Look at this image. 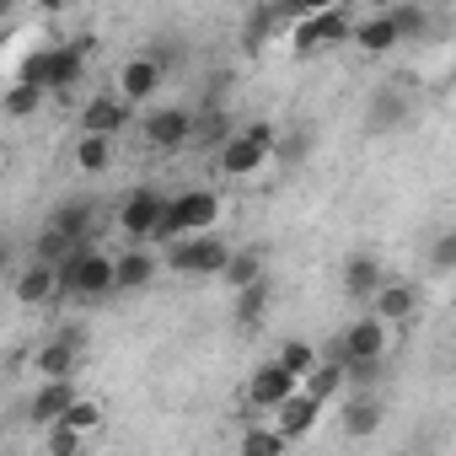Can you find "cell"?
Here are the masks:
<instances>
[{
	"label": "cell",
	"instance_id": "6da1fadb",
	"mask_svg": "<svg viewBox=\"0 0 456 456\" xmlns=\"http://www.w3.org/2000/svg\"><path fill=\"white\" fill-rule=\"evenodd\" d=\"M86 54H92L86 38H76V44H49V49L28 54L22 81H28V86H44V92H70V86H81V76H86Z\"/></svg>",
	"mask_w": 456,
	"mask_h": 456
},
{
	"label": "cell",
	"instance_id": "7a4b0ae2",
	"mask_svg": "<svg viewBox=\"0 0 456 456\" xmlns=\"http://www.w3.org/2000/svg\"><path fill=\"white\" fill-rule=\"evenodd\" d=\"M118 290V258L97 253L92 242L76 248V258L60 269V296H76V301H102Z\"/></svg>",
	"mask_w": 456,
	"mask_h": 456
},
{
	"label": "cell",
	"instance_id": "3957f363",
	"mask_svg": "<svg viewBox=\"0 0 456 456\" xmlns=\"http://www.w3.org/2000/svg\"><path fill=\"white\" fill-rule=\"evenodd\" d=\"M215 215H220V193H209V188H188V193H172L167 199V215H161V225H156V242H188V232H209L215 225Z\"/></svg>",
	"mask_w": 456,
	"mask_h": 456
},
{
	"label": "cell",
	"instance_id": "277c9868",
	"mask_svg": "<svg viewBox=\"0 0 456 456\" xmlns=\"http://www.w3.org/2000/svg\"><path fill=\"white\" fill-rule=\"evenodd\" d=\"M274 151H280V129L264 124V118H253V124L237 129V140L225 145L215 161H220V172H232V177H253L264 161H274Z\"/></svg>",
	"mask_w": 456,
	"mask_h": 456
},
{
	"label": "cell",
	"instance_id": "5b68a950",
	"mask_svg": "<svg viewBox=\"0 0 456 456\" xmlns=\"http://www.w3.org/2000/svg\"><path fill=\"white\" fill-rule=\"evenodd\" d=\"M328 360L333 365H365V360H387V322L381 317H360V322H349L333 344H328Z\"/></svg>",
	"mask_w": 456,
	"mask_h": 456
},
{
	"label": "cell",
	"instance_id": "8992f818",
	"mask_svg": "<svg viewBox=\"0 0 456 456\" xmlns=\"http://www.w3.org/2000/svg\"><path fill=\"white\" fill-rule=\"evenodd\" d=\"M354 17H349V6H328V12H312L301 28H296V49L301 54H322V49H333V44H344V38H354Z\"/></svg>",
	"mask_w": 456,
	"mask_h": 456
},
{
	"label": "cell",
	"instance_id": "52a82bcc",
	"mask_svg": "<svg viewBox=\"0 0 456 456\" xmlns=\"http://www.w3.org/2000/svg\"><path fill=\"white\" fill-rule=\"evenodd\" d=\"M167 264H172L177 274H225V264H232V248H225V242H220L215 232H204V237L172 242Z\"/></svg>",
	"mask_w": 456,
	"mask_h": 456
},
{
	"label": "cell",
	"instance_id": "ba28073f",
	"mask_svg": "<svg viewBox=\"0 0 456 456\" xmlns=\"http://www.w3.org/2000/svg\"><path fill=\"white\" fill-rule=\"evenodd\" d=\"M81 349H86V333H81V328H70V333L49 338V344L33 354V365H38V376H44V381H70V376H76V365H81Z\"/></svg>",
	"mask_w": 456,
	"mask_h": 456
},
{
	"label": "cell",
	"instance_id": "9c48e42d",
	"mask_svg": "<svg viewBox=\"0 0 456 456\" xmlns=\"http://www.w3.org/2000/svg\"><path fill=\"white\" fill-rule=\"evenodd\" d=\"M408 113H413L408 92L381 81V86L370 92V102H365V129H370V134H392V129H403V124H408Z\"/></svg>",
	"mask_w": 456,
	"mask_h": 456
},
{
	"label": "cell",
	"instance_id": "30bf717a",
	"mask_svg": "<svg viewBox=\"0 0 456 456\" xmlns=\"http://www.w3.org/2000/svg\"><path fill=\"white\" fill-rule=\"evenodd\" d=\"M296 392H301V381H296V376H290L280 360L258 365V370H253V381H248V397H253V408H274V413H280V408H285Z\"/></svg>",
	"mask_w": 456,
	"mask_h": 456
},
{
	"label": "cell",
	"instance_id": "8fae6325",
	"mask_svg": "<svg viewBox=\"0 0 456 456\" xmlns=\"http://www.w3.org/2000/svg\"><path fill=\"white\" fill-rule=\"evenodd\" d=\"M161 215H167V199L156 188H134L118 209V225H124V237H156Z\"/></svg>",
	"mask_w": 456,
	"mask_h": 456
},
{
	"label": "cell",
	"instance_id": "7c38bea8",
	"mask_svg": "<svg viewBox=\"0 0 456 456\" xmlns=\"http://www.w3.org/2000/svg\"><path fill=\"white\" fill-rule=\"evenodd\" d=\"M81 397H76V381H44L38 392H33V403H28V419L38 424V429H54V424H65V413L76 408Z\"/></svg>",
	"mask_w": 456,
	"mask_h": 456
},
{
	"label": "cell",
	"instance_id": "4fadbf2b",
	"mask_svg": "<svg viewBox=\"0 0 456 456\" xmlns=\"http://www.w3.org/2000/svg\"><path fill=\"white\" fill-rule=\"evenodd\" d=\"M145 140L156 151H177V145H193V113L188 108H156L145 118Z\"/></svg>",
	"mask_w": 456,
	"mask_h": 456
},
{
	"label": "cell",
	"instance_id": "5bb4252c",
	"mask_svg": "<svg viewBox=\"0 0 456 456\" xmlns=\"http://www.w3.org/2000/svg\"><path fill=\"white\" fill-rule=\"evenodd\" d=\"M129 124V102L124 97H86V108H81V134H97V140H113L118 129Z\"/></svg>",
	"mask_w": 456,
	"mask_h": 456
},
{
	"label": "cell",
	"instance_id": "9a60e30c",
	"mask_svg": "<svg viewBox=\"0 0 456 456\" xmlns=\"http://www.w3.org/2000/svg\"><path fill=\"white\" fill-rule=\"evenodd\" d=\"M338 424H344V435H354V440H365V435H376V429L387 424V403H381L376 392H354V397L344 403V413H338Z\"/></svg>",
	"mask_w": 456,
	"mask_h": 456
},
{
	"label": "cell",
	"instance_id": "2e32d148",
	"mask_svg": "<svg viewBox=\"0 0 456 456\" xmlns=\"http://www.w3.org/2000/svg\"><path fill=\"white\" fill-rule=\"evenodd\" d=\"M49 225H54V232H65L76 248H86L92 242V225H97V204L92 199H65V204H54Z\"/></svg>",
	"mask_w": 456,
	"mask_h": 456
},
{
	"label": "cell",
	"instance_id": "e0dca14e",
	"mask_svg": "<svg viewBox=\"0 0 456 456\" xmlns=\"http://www.w3.org/2000/svg\"><path fill=\"white\" fill-rule=\"evenodd\" d=\"M344 290H349L354 301H376V296L387 290V274H381V264H376L370 253H354V258H344Z\"/></svg>",
	"mask_w": 456,
	"mask_h": 456
},
{
	"label": "cell",
	"instance_id": "ac0fdd59",
	"mask_svg": "<svg viewBox=\"0 0 456 456\" xmlns=\"http://www.w3.org/2000/svg\"><path fill=\"white\" fill-rule=\"evenodd\" d=\"M161 76H167V70H161L151 54H140V60H124V70H118V86H124V92H118V97L134 108L140 97H151V92L161 86Z\"/></svg>",
	"mask_w": 456,
	"mask_h": 456
},
{
	"label": "cell",
	"instance_id": "d6986e66",
	"mask_svg": "<svg viewBox=\"0 0 456 456\" xmlns=\"http://www.w3.org/2000/svg\"><path fill=\"white\" fill-rule=\"evenodd\" d=\"M237 140V129H232V113L225 108H204V113H193V145H209L215 156Z\"/></svg>",
	"mask_w": 456,
	"mask_h": 456
},
{
	"label": "cell",
	"instance_id": "ffe728a7",
	"mask_svg": "<svg viewBox=\"0 0 456 456\" xmlns=\"http://www.w3.org/2000/svg\"><path fill=\"white\" fill-rule=\"evenodd\" d=\"M49 296H60V269L28 264V269L17 274V301H22V306H44Z\"/></svg>",
	"mask_w": 456,
	"mask_h": 456
},
{
	"label": "cell",
	"instance_id": "44dd1931",
	"mask_svg": "<svg viewBox=\"0 0 456 456\" xmlns=\"http://www.w3.org/2000/svg\"><path fill=\"white\" fill-rule=\"evenodd\" d=\"M317 413H322V403H317V397H306V392H296V397L280 408V435H285V440H301V435H312Z\"/></svg>",
	"mask_w": 456,
	"mask_h": 456
},
{
	"label": "cell",
	"instance_id": "7402d4cb",
	"mask_svg": "<svg viewBox=\"0 0 456 456\" xmlns=\"http://www.w3.org/2000/svg\"><path fill=\"white\" fill-rule=\"evenodd\" d=\"M76 258V242L65 237V232H54V225L44 220V232L33 237V264H44V269H65Z\"/></svg>",
	"mask_w": 456,
	"mask_h": 456
},
{
	"label": "cell",
	"instance_id": "603a6c76",
	"mask_svg": "<svg viewBox=\"0 0 456 456\" xmlns=\"http://www.w3.org/2000/svg\"><path fill=\"white\" fill-rule=\"evenodd\" d=\"M220 280L232 285V290H248V285H258V280H264V248H237Z\"/></svg>",
	"mask_w": 456,
	"mask_h": 456
},
{
	"label": "cell",
	"instance_id": "cb8c5ba5",
	"mask_svg": "<svg viewBox=\"0 0 456 456\" xmlns=\"http://www.w3.org/2000/svg\"><path fill=\"white\" fill-rule=\"evenodd\" d=\"M354 44H360L365 54H387V49H392V44H403V38H397L392 17H387V12H376V17H365V22L354 28Z\"/></svg>",
	"mask_w": 456,
	"mask_h": 456
},
{
	"label": "cell",
	"instance_id": "d4e9b609",
	"mask_svg": "<svg viewBox=\"0 0 456 456\" xmlns=\"http://www.w3.org/2000/svg\"><path fill=\"white\" fill-rule=\"evenodd\" d=\"M151 280H156V253L129 248V253L118 258V290H145Z\"/></svg>",
	"mask_w": 456,
	"mask_h": 456
},
{
	"label": "cell",
	"instance_id": "484cf974",
	"mask_svg": "<svg viewBox=\"0 0 456 456\" xmlns=\"http://www.w3.org/2000/svg\"><path fill=\"white\" fill-rule=\"evenodd\" d=\"M370 306H376V317H381V322H403V317L419 306V290H413V285H392V280H387V290H381Z\"/></svg>",
	"mask_w": 456,
	"mask_h": 456
},
{
	"label": "cell",
	"instance_id": "4316f807",
	"mask_svg": "<svg viewBox=\"0 0 456 456\" xmlns=\"http://www.w3.org/2000/svg\"><path fill=\"white\" fill-rule=\"evenodd\" d=\"M280 22H285V12H274V6H258V12H248V22H242V49H248V54H258Z\"/></svg>",
	"mask_w": 456,
	"mask_h": 456
},
{
	"label": "cell",
	"instance_id": "83f0119b",
	"mask_svg": "<svg viewBox=\"0 0 456 456\" xmlns=\"http://www.w3.org/2000/svg\"><path fill=\"white\" fill-rule=\"evenodd\" d=\"M312 124H290V129H280V151H274V161L280 167H296V161H306L312 156Z\"/></svg>",
	"mask_w": 456,
	"mask_h": 456
},
{
	"label": "cell",
	"instance_id": "f1b7e54d",
	"mask_svg": "<svg viewBox=\"0 0 456 456\" xmlns=\"http://www.w3.org/2000/svg\"><path fill=\"white\" fill-rule=\"evenodd\" d=\"M338 387H349V370H344V365H333V360H322V365L301 381V392H306V397H317V403H328Z\"/></svg>",
	"mask_w": 456,
	"mask_h": 456
},
{
	"label": "cell",
	"instance_id": "f546056e",
	"mask_svg": "<svg viewBox=\"0 0 456 456\" xmlns=\"http://www.w3.org/2000/svg\"><path fill=\"white\" fill-rule=\"evenodd\" d=\"M232 312H237V322H242V328H253V322L269 312V280H258V285L237 290V306H232Z\"/></svg>",
	"mask_w": 456,
	"mask_h": 456
},
{
	"label": "cell",
	"instance_id": "4dcf8cb0",
	"mask_svg": "<svg viewBox=\"0 0 456 456\" xmlns=\"http://www.w3.org/2000/svg\"><path fill=\"white\" fill-rule=\"evenodd\" d=\"M280 365H285L296 381H306V376L317 370V349H312V344H301V338H285V344H280Z\"/></svg>",
	"mask_w": 456,
	"mask_h": 456
},
{
	"label": "cell",
	"instance_id": "1f68e13d",
	"mask_svg": "<svg viewBox=\"0 0 456 456\" xmlns=\"http://www.w3.org/2000/svg\"><path fill=\"white\" fill-rule=\"evenodd\" d=\"M387 17H392L397 38H424V33H429V12H424V6H392Z\"/></svg>",
	"mask_w": 456,
	"mask_h": 456
},
{
	"label": "cell",
	"instance_id": "d6a6232c",
	"mask_svg": "<svg viewBox=\"0 0 456 456\" xmlns=\"http://www.w3.org/2000/svg\"><path fill=\"white\" fill-rule=\"evenodd\" d=\"M38 108H44V86L17 81V86L6 92V113H12V118H28V113H38Z\"/></svg>",
	"mask_w": 456,
	"mask_h": 456
},
{
	"label": "cell",
	"instance_id": "836d02e7",
	"mask_svg": "<svg viewBox=\"0 0 456 456\" xmlns=\"http://www.w3.org/2000/svg\"><path fill=\"white\" fill-rule=\"evenodd\" d=\"M108 156H113L108 140H97V134H81V140H76V167H81V172H102Z\"/></svg>",
	"mask_w": 456,
	"mask_h": 456
},
{
	"label": "cell",
	"instance_id": "e575fe53",
	"mask_svg": "<svg viewBox=\"0 0 456 456\" xmlns=\"http://www.w3.org/2000/svg\"><path fill=\"white\" fill-rule=\"evenodd\" d=\"M429 269L456 274V225H451V232H440V237L429 242Z\"/></svg>",
	"mask_w": 456,
	"mask_h": 456
},
{
	"label": "cell",
	"instance_id": "d590c367",
	"mask_svg": "<svg viewBox=\"0 0 456 456\" xmlns=\"http://www.w3.org/2000/svg\"><path fill=\"white\" fill-rule=\"evenodd\" d=\"M81 451H86V435L81 429H65V424L49 429V456H81Z\"/></svg>",
	"mask_w": 456,
	"mask_h": 456
},
{
	"label": "cell",
	"instance_id": "8d00e7d4",
	"mask_svg": "<svg viewBox=\"0 0 456 456\" xmlns=\"http://www.w3.org/2000/svg\"><path fill=\"white\" fill-rule=\"evenodd\" d=\"M242 451H248V456H280V451H285V435H280V429H253V435L242 440Z\"/></svg>",
	"mask_w": 456,
	"mask_h": 456
},
{
	"label": "cell",
	"instance_id": "74e56055",
	"mask_svg": "<svg viewBox=\"0 0 456 456\" xmlns=\"http://www.w3.org/2000/svg\"><path fill=\"white\" fill-rule=\"evenodd\" d=\"M381 376H387V360H365V365H349V387H354V392H370Z\"/></svg>",
	"mask_w": 456,
	"mask_h": 456
},
{
	"label": "cell",
	"instance_id": "f35d334b",
	"mask_svg": "<svg viewBox=\"0 0 456 456\" xmlns=\"http://www.w3.org/2000/svg\"><path fill=\"white\" fill-rule=\"evenodd\" d=\"M97 424H102V408H97V403H76V408L65 413V429H81V435H92Z\"/></svg>",
	"mask_w": 456,
	"mask_h": 456
},
{
	"label": "cell",
	"instance_id": "ab89813d",
	"mask_svg": "<svg viewBox=\"0 0 456 456\" xmlns=\"http://www.w3.org/2000/svg\"><path fill=\"white\" fill-rule=\"evenodd\" d=\"M242 456H248V451H242Z\"/></svg>",
	"mask_w": 456,
	"mask_h": 456
}]
</instances>
